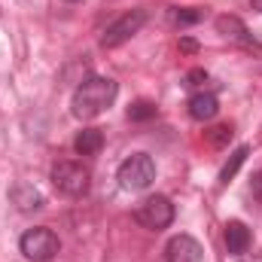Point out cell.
<instances>
[{
    "instance_id": "obj_3",
    "label": "cell",
    "mask_w": 262,
    "mask_h": 262,
    "mask_svg": "<svg viewBox=\"0 0 262 262\" xmlns=\"http://www.w3.org/2000/svg\"><path fill=\"white\" fill-rule=\"evenodd\" d=\"M116 177H119V186H122V189H128V192H143V189H149L152 180H156V162H152L146 152H134V156H128V159L119 165Z\"/></svg>"
},
{
    "instance_id": "obj_5",
    "label": "cell",
    "mask_w": 262,
    "mask_h": 262,
    "mask_svg": "<svg viewBox=\"0 0 262 262\" xmlns=\"http://www.w3.org/2000/svg\"><path fill=\"white\" fill-rule=\"evenodd\" d=\"M134 220L149 232H162V229H168L174 223V204H171L168 195H149L137 204Z\"/></svg>"
},
{
    "instance_id": "obj_9",
    "label": "cell",
    "mask_w": 262,
    "mask_h": 262,
    "mask_svg": "<svg viewBox=\"0 0 262 262\" xmlns=\"http://www.w3.org/2000/svg\"><path fill=\"white\" fill-rule=\"evenodd\" d=\"M186 110H189V116H192L195 122H210V119L220 113V101H216L213 92H195V95L189 98Z\"/></svg>"
},
{
    "instance_id": "obj_10",
    "label": "cell",
    "mask_w": 262,
    "mask_h": 262,
    "mask_svg": "<svg viewBox=\"0 0 262 262\" xmlns=\"http://www.w3.org/2000/svg\"><path fill=\"white\" fill-rule=\"evenodd\" d=\"M216 31L223 34V37H229V40H238V43H244V46H250V49H259L256 46V40L250 37V31L241 25V18H235V15H220L216 18Z\"/></svg>"
},
{
    "instance_id": "obj_1",
    "label": "cell",
    "mask_w": 262,
    "mask_h": 262,
    "mask_svg": "<svg viewBox=\"0 0 262 262\" xmlns=\"http://www.w3.org/2000/svg\"><path fill=\"white\" fill-rule=\"evenodd\" d=\"M119 95V85L116 79L110 76H89L76 85L73 98H70V110L76 119H95L101 116Z\"/></svg>"
},
{
    "instance_id": "obj_12",
    "label": "cell",
    "mask_w": 262,
    "mask_h": 262,
    "mask_svg": "<svg viewBox=\"0 0 262 262\" xmlns=\"http://www.w3.org/2000/svg\"><path fill=\"white\" fill-rule=\"evenodd\" d=\"M101 146H104V134H101V128H82L76 137H73V149H76L79 156H98Z\"/></svg>"
},
{
    "instance_id": "obj_16",
    "label": "cell",
    "mask_w": 262,
    "mask_h": 262,
    "mask_svg": "<svg viewBox=\"0 0 262 262\" xmlns=\"http://www.w3.org/2000/svg\"><path fill=\"white\" fill-rule=\"evenodd\" d=\"M232 134H235V131H232V125H216V128L207 131V140H210L213 146H226V143L232 140Z\"/></svg>"
},
{
    "instance_id": "obj_20",
    "label": "cell",
    "mask_w": 262,
    "mask_h": 262,
    "mask_svg": "<svg viewBox=\"0 0 262 262\" xmlns=\"http://www.w3.org/2000/svg\"><path fill=\"white\" fill-rule=\"evenodd\" d=\"M253 9H262V0H253Z\"/></svg>"
},
{
    "instance_id": "obj_15",
    "label": "cell",
    "mask_w": 262,
    "mask_h": 262,
    "mask_svg": "<svg viewBox=\"0 0 262 262\" xmlns=\"http://www.w3.org/2000/svg\"><path fill=\"white\" fill-rule=\"evenodd\" d=\"M159 110H156V104L152 101H134L128 107V119L131 122H146V119H152Z\"/></svg>"
},
{
    "instance_id": "obj_6",
    "label": "cell",
    "mask_w": 262,
    "mask_h": 262,
    "mask_svg": "<svg viewBox=\"0 0 262 262\" xmlns=\"http://www.w3.org/2000/svg\"><path fill=\"white\" fill-rule=\"evenodd\" d=\"M143 21H146V12H143V9H131V12H125V15H119V18L104 31L101 46H104V49H116V46L128 43L131 37L143 28Z\"/></svg>"
},
{
    "instance_id": "obj_19",
    "label": "cell",
    "mask_w": 262,
    "mask_h": 262,
    "mask_svg": "<svg viewBox=\"0 0 262 262\" xmlns=\"http://www.w3.org/2000/svg\"><path fill=\"white\" fill-rule=\"evenodd\" d=\"M180 49L183 52H195L198 46H195V40H180Z\"/></svg>"
},
{
    "instance_id": "obj_2",
    "label": "cell",
    "mask_w": 262,
    "mask_h": 262,
    "mask_svg": "<svg viewBox=\"0 0 262 262\" xmlns=\"http://www.w3.org/2000/svg\"><path fill=\"white\" fill-rule=\"evenodd\" d=\"M49 180H52V186L67 198L85 195L89 186H92V174H89V168L79 165V162H55Z\"/></svg>"
},
{
    "instance_id": "obj_13",
    "label": "cell",
    "mask_w": 262,
    "mask_h": 262,
    "mask_svg": "<svg viewBox=\"0 0 262 262\" xmlns=\"http://www.w3.org/2000/svg\"><path fill=\"white\" fill-rule=\"evenodd\" d=\"M168 21L177 25V28L195 25V21H201V9H192V6H174V9H168Z\"/></svg>"
},
{
    "instance_id": "obj_7",
    "label": "cell",
    "mask_w": 262,
    "mask_h": 262,
    "mask_svg": "<svg viewBox=\"0 0 262 262\" xmlns=\"http://www.w3.org/2000/svg\"><path fill=\"white\" fill-rule=\"evenodd\" d=\"M204 250L192 235H174L165 244V262H201Z\"/></svg>"
},
{
    "instance_id": "obj_4",
    "label": "cell",
    "mask_w": 262,
    "mask_h": 262,
    "mask_svg": "<svg viewBox=\"0 0 262 262\" xmlns=\"http://www.w3.org/2000/svg\"><path fill=\"white\" fill-rule=\"evenodd\" d=\"M58 247H61V244H58V235H55L52 229H46V226L28 229V232L21 235V241H18V250L25 253V259H31V262L55 259Z\"/></svg>"
},
{
    "instance_id": "obj_17",
    "label": "cell",
    "mask_w": 262,
    "mask_h": 262,
    "mask_svg": "<svg viewBox=\"0 0 262 262\" xmlns=\"http://www.w3.org/2000/svg\"><path fill=\"white\" fill-rule=\"evenodd\" d=\"M201 82H207V70L195 67V70H189V73H186V85H189V89H198Z\"/></svg>"
},
{
    "instance_id": "obj_21",
    "label": "cell",
    "mask_w": 262,
    "mask_h": 262,
    "mask_svg": "<svg viewBox=\"0 0 262 262\" xmlns=\"http://www.w3.org/2000/svg\"><path fill=\"white\" fill-rule=\"evenodd\" d=\"M67 3H76V0H67Z\"/></svg>"
},
{
    "instance_id": "obj_11",
    "label": "cell",
    "mask_w": 262,
    "mask_h": 262,
    "mask_svg": "<svg viewBox=\"0 0 262 262\" xmlns=\"http://www.w3.org/2000/svg\"><path fill=\"white\" fill-rule=\"evenodd\" d=\"M12 201H15V207L21 210V213H31V210H40L43 207V195L31 186V183H18V186H12Z\"/></svg>"
},
{
    "instance_id": "obj_18",
    "label": "cell",
    "mask_w": 262,
    "mask_h": 262,
    "mask_svg": "<svg viewBox=\"0 0 262 262\" xmlns=\"http://www.w3.org/2000/svg\"><path fill=\"white\" fill-rule=\"evenodd\" d=\"M253 198L262 204V171H256V174H253Z\"/></svg>"
},
{
    "instance_id": "obj_14",
    "label": "cell",
    "mask_w": 262,
    "mask_h": 262,
    "mask_svg": "<svg viewBox=\"0 0 262 262\" xmlns=\"http://www.w3.org/2000/svg\"><path fill=\"white\" fill-rule=\"evenodd\" d=\"M247 152H250L247 146H238V149L232 152V159L226 162V168H223V174H220V180H223V183H229V180H232V177L238 174V168L244 165V159H247Z\"/></svg>"
},
{
    "instance_id": "obj_8",
    "label": "cell",
    "mask_w": 262,
    "mask_h": 262,
    "mask_svg": "<svg viewBox=\"0 0 262 262\" xmlns=\"http://www.w3.org/2000/svg\"><path fill=\"white\" fill-rule=\"evenodd\" d=\"M223 241H226V250L232 256H244L250 250V244H253V235L241 220H229L226 229H223Z\"/></svg>"
}]
</instances>
